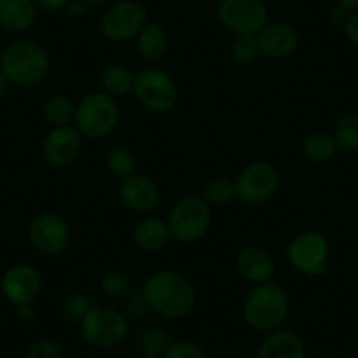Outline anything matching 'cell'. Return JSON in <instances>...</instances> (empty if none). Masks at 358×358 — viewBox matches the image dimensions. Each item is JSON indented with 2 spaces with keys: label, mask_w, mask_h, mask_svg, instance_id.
Wrapping results in <instances>:
<instances>
[{
  "label": "cell",
  "mask_w": 358,
  "mask_h": 358,
  "mask_svg": "<svg viewBox=\"0 0 358 358\" xmlns=\"http://www.w3.org/2000/svg\"><path fill=\"white\" fill-rule=\"evenodd\" d=\"M337 6L341 8L348 9L350 13H357L358 11V0H334Z\"/></svg>",
  "instance_id": "ab89813d"
},
{
  "label": "cell",
  "mask_w": 358,
  "mask_h": 358,
  "mask_svg": "<svg viewBox=\"0 0 358 358\" xmlns=\"http://www.w3.org/2000/svg\"><path fill=\"white\" fill-rule=\"evenodd\" d=\"M337 148L346 153H358V109L348 111L337 120L334 129Z\"/></svg>",
  "instance_id": "d4e9b609"
},
{
  "label": "cell",
  "mask_w": 358,
  "mask_h": 358,
  "mask_svg": "<svg viewBox=\"0 0 358 358\" xmlns=\"http://www.w3.org/2000/svg\"><path fill=\"white\" fill-rule=\"evenodd\" d=\"M134 83H136V74L132 72V69L123 64L109 65L101 76V85L104 92L115 99L132 94Z\"/></svg>",
  "instance_id": "603a6c76"
},
{
  "label": "cell",
  "mask_w": 358,
  "mask_h": 358,
  "mask_svg": "<svg viewBox=\"0 0 358 358\" xmlns=\"http://www.w3.org/2000/svg\"><path fill=\"white\" fill-rule=\"evenodd\" d=\"M16 313H18L20 320H23V322H30V320H34V316H36V308H34V304L18 306V308H16Z\"/></svg>",
  "instance_id": "f35d334b"
},
{
  "label": "cell",
  "mask_w": 358,
  "mask_h": 358,
  "mask_svg": "<svg viewBox=\"0 0 358 358\" xmlns=\"http://www.w3.org/2000/svg\"><path fill=\"white\" fill-rule=\"evenodd\" d=\"M337 150L339 148L334 139V134L329 132H313L302 143V155L311 164H327L336 157Z\"/></svg>",
  "instance_id": "cb8c5ba5"
},
{
  "label": "cell",
  "mask_w": 358,
  "mask_h": 358,
  "mask_svg": "<svg viewBox=\"0 0 358 358\" xmlns=\"http://www.w3.org/2000/svg\"><path fill=\"white\" fill-rule=\"evenodd\" d=\"M81 336L97 350H113L129 337L130 323L125 313L108 306H94L79 322Z\"/></svg>",
  "instance_id": "277c9868"
},
{
  "label": "cell",
  "mask_w": 358,
  "mask_h": 358,
  "mask_svg": "<svg viewBox=\"0 0 358 358\" xmlns=\"http://www.w3.org/2000/svg\"><path fill=\"white\" fill-rule=\"evenodd\" d=\"M29 239L39 253L58 255L71 243V230L62 216L43 213L30 222Z\"/></svg>",
  "instance_id": "4fadbf2b"
},
{
  "label": "cell",
  "mask_w": 358,
  "mask_h": 358,
  "mask_svg": "<svg viewBox=\"0 0 358 358\" xmlns=\"http://www.w3.org/2000/svg\"><path fill=\"white\" fill-rule=\"evenodd\" d=\"M211 220V208L204 201V197L187 195V197L179 199L172 206L171 213H169L167 225L169 230H171L172 239L179 241V243L192 244L208 236Z\"/></svg>",
  "instance_id": "5b68a950"
},
{
  "label": "cell",
  "mask_w": 358,
  "mask_h": 358,
  "mask_svg": "<svg viewBox=\"0 0 358 358\" xmlns=\"http://www.w3.org/2000/svg\"><path fill=\"white\" fill-rule=\"evenodd\" d=\"M280 172L268 162H251L236 178L237 199L250 206L271 201L280 190Z\"/></svg>",
  "instance_id": "30bf717a"
},
{
  "label": "cell",
  "mask_w": 358,
  "mask_h": 358,
  "mask_svg": "<svg viewBox=\"0 0 358 358\" xmlns=\"http://www.w3.org/2000/svg\"><path fill=\"white\" fill-rule=\"evenodd\" d=\"M69 2H71V0H34L37 11L43 13L64 11V9H67Z\"/></svg>",
  "instance_id": "d590c367"
},
{
  "label": "cell",
  "mask_w": 358,
  "mask_h": 358,
  "mask_svg": "<svg viewBox=\"0 0 358 358\" xmlns=\"http://www.w3.org/2000/svg\"><path fill=\"white\" fill-rule=\"evenodd\" d=\"M287 257L297 273L308 278H320L329 273L330 246L318 230L302 232L288 244Z\"/></svg>",
  "instance_id": "ba28073f"
},
{
  "label": "cell",
  "mask_w": 358,
  "mask_h": 358,
  "mask_svg": "<svg viewBox=\"0 0 358 358\" xmlns=\"http://www.w3.org/2000/svg\"><path fill=\"white\" fill-rule=\"evenodd\" d=\"M102 294L113 301H122L132 292V281L123 273H109L101 281Z\"/></svg>",
  "instance_id": "f1b7e54d"
},
{
  "label": "cell",
  "mask_w": 358,
  "mask_h": 358,
  "mask_svg": "<svg viewBox=\"0 0 358 358\" xmlns=\"http://www.w3.org/2000/svg\"><path fill=\"white\" fill-rule=\"evenodd\" d=\"M65 11H67V15L71 16V18L79 20L83 18V16H86V13H88V6H86L85 2H81V0H71Z\"/></svg>",
  "instance_id": "8d00e7d4"
},
{
  "label": "cell",
  "mask_w": 358,
  "mask_h": 358,
  "mask_svg": "<svg viewBox=\"0 0 358 358\" xmlns=\"http://www.w3.org/2000/svg\"><path fill=\"white\" fill-rule=\"evenodd\" d=\"M0 53H2V50H0Z\"/></svg>",
  "instance_id": "7bdbcfd3"
},
{
  "label": "cell",
  "mask_w": 358,
  "mask_h": 358,
  "mask_svg": "<svg viewBox=\"0 0 358 358\" xmlns=\"http://www.w3.org/2000/svg\"><path fill=\"white\" fill-rule=\"evenodd\" d=\"M218 18L236 36H257L268 23L265 0H220Z\"/></svg>",
  "instance_id": "8fae6325"
},
{
  "label": "cell",
  "mask_w": 358,
  "mask_h": 358,
  "mask_svg": "<svg viewBox=\"0 0 358 358\" xmlns=\"http://www.w3.org/2000/svg\"><path fill=\"white\" fill-rule=\"evenodd\" d=\"M148 23V13L137 0H118L109 6L101 18V30L111 43L137 39Z\"/></svg>",
  "instance_id": "9c48e42d"
},
{
  "label": "cell",
  "mask_w": 358,
  "mask_h": 358,
  "mask_svg": "<svg viewBox=\"0 0 358 358\" xmlns=\"http://www.w3.org/2000/svg\"><path fill=\"white\" fill-rule=\"evenodd\" d=\"M27 358H64L62 348L51 339H37L30 344Z\"/></svg>",
  "instance_id": "d6a6232c"
},
{
  "label": "cell",
  "mask_w": 358,
  "mask_h": 358,
  "mask_svg": "<svg viewBox=\"0 0 358 358\" xmlns=\"http://www.w3.org/2000/svg\"><path fill=\"white\" fill-rule=\"evenodd\" d=\"M143 295L151 311L169 320L188 316L197 302L194 283L185 274L172 268L151 274L144 283Z\"/></svg>",
  "instance_id": "6da1fadb"
},
{
  "label": "cell",
  "mask_w": 358,
  "mask_h": 358,
  "mask_svg": "<svg viewBox=\"0 0 358 358\" xmlns=\"http://www.w3.org/2000/svg\"><path fill=\"white\" fill-rule=\"evenodd\" d=\"M0 71L11 85L32 88L50 72V55L34 41H16L0 53Z\"/></svg>",
  "instance_id": "3957f363"
},
{
  "label": "cell",
  "mask_w": 358,
  "mask_h": 358,
  "mask_svg": "<svg viewBox=\"0 0 358 358\" xmlns=\"http://www.w3.org/2000/svg\"><path fill=\"white\" fill-rule=\"evenodd\" d=\"M169 48V37L164 27L157 22H148L137 36V50L146 62H158L164 58Z\"/></svg>",
  "instance_id": "44dd1931"
},
{
  "label": "cell",
  "mask_w": 358,
  "mask_h": 358,
  "mask_svg": "<svg viewBox=\"0 0 358 358\" xmlns=\"http://www.w3.org/2000/svg\"><path fill=\"white\" fill-rule=\"evenodd\" d=\"M11 83L8 81V78H6L4 74H2V71H0V99L4 97L6 94H8V88Z\"/></svg>",
  "instance_id": "60d3db41"
},
{
  "label": "cell",
  "mask_w": 358,
  "mask_h": 358,
  "mask_svg": "<svg viewBox=\"0 0 358 358\" xmlns=\"http://www.w3.org/2000/svg\"><path fill=\"white\" fill-rule=\"evenodd\" d=\"M236 262L241 276L253 285L273 281L274 273H276L274 258L271 257V253L265 248L257 246V244L244 246L237 255Z\"/></svg>",
  "instance_id": "e0dca14e"
},
{
  "label": "cell",
  "mask_w": 358,
  "mask_h": 358,
  "mask_svg": "<svg viewBox=\"0 0 358 358\" xmlns=\"http://www.w3.org/2000/svg\"><path fill=\"white\" fill-rule=\"evenodd\" d=\"M204 201L209 206H227L237 199L236 181L229 178H215L204 187Z\"/></svg>",
  "instance_id": "83f0119b"
},
{
  "label": "cell",
  "mask_w": 358,
  "mask_h": 358,
  "mask_svg": "<svg viewBox=\"0 0 358 358\" xmlns=\"http://www.w3.org/2000/svg\"><path fill=\"white\" fill-rule=\"evenodd\" d=\"M106 167L115 178L125 179L136 174L137 158L134 151L127 146H115L106 157Z\"/></svg>",
  "instance_id": "4316f807"
},
{
  "label": "cell",
  "mask_w": 358,
  "mask_h": 358,
  "mask_svg": "<svg viewBox=\"0 0 358 358\" xmlns=\"http://www.w3.org/2000/svg\"><path fill=\"white\" fill-rule=\"evenodd\" d=\"M351 13L348 11V9L341 8V6L336 4V8H332V11H330V22L334 23V25H341L343 27L344 23H346L348 16H350Z\"/></svg>",
  "instance_id": "74e56055"
},
{
  "label": "cell",
  "mask_w": 358,
  "mask_h": 358,
  "mask_svg": "<svg viewBox=\"0 0 358 358\" xmlns=\"http://www.w3.org/2000/svg\"><path fill=\"white\" fill-rule=\"evenodd\" d=\"M172 337L164 327H148L136 337V350L143 358H162L167 348L171 346Z\"/></svg>",
  "instance_id": "7402d4cb"
},
{
  "label": "cell",
  "mask_w": 358,
  "mask_h": 358,
  "mask_svg": "<svg viewBox=\"0 0 358 358\" xmlns=\"http://www.w3.org/2000/svg\"><path fill=\"white\" fill-rule=\"evenodd\" d=\"M260 55L271 60H283L290 57L299 46V32L292 23L268 22L257 34Z\"/></svg>",
  "instance_id": "9a60e30c"
},
{
  "label": "cell",
  "mask_w": 358,
  "mask_h": 358,
  "mask_svg": "<svg viewBox=\"0 0 358 358\" xmlns=\"http://www.w3.org/2000/svg\"><path fill=\"white\" fill-rule=\"evenodd\" d=\"M83 148V136L74 125L53 127L44 137L43 157L51 167H67L79 157Z\"/></svg>",
  "instance_id": "5bb4252c"
},
{
  "label": "cell",
  "mask_w": 358,
  "mask_h": 358,
  "mask_svg": "<svg viewBox=\"0 0 358 358\" xmlns=\"http://www.w3.org/2000/svg\"><path fill=\"white\" fill-rule=\"evenodd\" d=\"M0 290L6 301L13 306L34 304L43 292V276L29 264H16L9 267L0 281Z\"/></svg>",
  "instance_id": "7c38bea8"
},
{
  "label": "cell",
  "mask_w": 358,
  "mask_h": 358,
  "mask_svg": "<svg viewBox=\"0 0 358 358\" xmlns=\"http://www.w3.org/2000/svg\"><path fill=\"white\" fill-rule=\"evenodd\" d=\"M122 202L134 213H150L160 201L158 185L146 174H132L120 187Z\"/></svg>",
  "instance_id": "2e32d148"
},
{
  "label": "cell",
  "mask_w": 358,
  "mask_h": 358,
  "mask_svg": "<svg viewBox=\"0 0 358 358\" xmlns=\"http://www.w3.org/2000/svg\"><path fill=\"white\" fill-rule=\"evenodd\" d=\"M257 358H306V343L294 330H274L264 337Z\"/></svg>",
  "instance_id": "ac0fdd59"
},
{
  "label": "cell",
  "mask_w": 358,
  "mask_h": 358,
  "mask_svg": "<svg viewBox=\"0 0 358 358\" xmlns=\"http://www.w3.org/2000/svg\"><path fill=\"white\" fill-rule=\"evenodd\" d=\"M120 122V108L115 97L106 92L88 94L76 109L74 127L83 137L88 139H104Z\"/></svg>",
  "instance_id": "8992f818"
},
{
  "label": "cell",
  "mask_w": 358,
  "mask_h": 358,
  "mask_svg": "<svg viewBox=\"0 0 358 358\" xmlns=\"http://www.w3.org/2000/svg\"><path fill=\"white\" fill-rule=\"evenodd\" d=\"M343 30H344V36H346V39L350 41L353 46L358 48V11L351 13V15L348 16L346 23L343 25Z\"/></svg>",
  "instance_id": "e575fe53"
},
{
  "label": "cell",
  "mask_w": 358,
  "mask_h": 358,
  "mask_svg": "<svg viewBox=\"0 0 358 358\" xmlns=\"http://www.w3.org/2000/svg\"><path fill=\"white\" fill-rule=\"evenodd\" d=\"M132 94L146 111L162 115L174 108L179 90L178 83L169 72L158 67H148L136 74Z\"/></svg>",
  "instance_id": "52a82bcc"
},
{
  "label": "cell",
  "mask_w": 358,
  "mask_h": 358,
  "mask_svg": "<svg viewBox=\"0 0 358 358\" xmlns=\"http://www.w3.org/2000/svg\"><path fill=\"white\" fill-rule=\"evenodd\" d=\"M94 308L90 299L83 294H71L64 301L62 306V311H64L65 318H69L71 322H81L86 315H88L90 309Z\"/></svg>",
  "instance_id": "4dcf8cb0"
},
{
  "label": "cell",
  "mask_w": 358,
  "mask_h": 358,
  "mask_svg": "<svg viewBox=\"0 0 358 358\" xmlns=\"http://www.w3.org/2000/svg\"><path fill=\"white\" fill-rule=\"evenodd\" d=\"M37 13L34 0H0V27L8 32L23 34L32 29Z\"/></svg>",
  "instance_id": "d6986e66"
},
{
  "label": "cell",
  "mask_w": 358,
  "mask_h": 358,
  "mask_svg": "<svg viewBox=\"0 0 358 358\" xmlns=\"http://www.w3.org/2000/svg\"><path fill=\"white\" fill-rule=\"evenodd\" d=\"M169 225L162 218H144L134 230V243L146 253H158L171 243Z\"/></svg>",
  "instance_id": "ffe728a7"
},
{
  "label": "cell",
  "mask_w": 358,
  "mask_h": 358,
  "mask_svg": "<svg viewBox=\"0 0 358 358\" xmlns=\"http://www.w3.org/2000/svg\"><path fill=\"white\" fill-rule=\"evenodd\" d=\"M234 60L239 64H251L260 57V48H258L257 36H236L230 46Z\"/></svg>",
  "instance_id": "f546056e"
},
{
  "label": "cell",
  "mask_w": 358,
  "mask_h": 358,
  "mask_svg": "<svg viewBox=\"0 0 358 358\" xmlns=\"http://www.w3.org/2000/svg\"><path fill=\"white\" fill-rule=\"evenodd\" d=\"M76 109L78 104L65 95H53L44 102V118L53 127H67L74 125Z\"/></svg>",
  "instance_id": "484cf974"
},
{
  "label": "cell",
  "mask_w": 358,
  "mask_h": 358,
  "mask_svg": "<svg viewBox=\"0 0 358 358\" xmlns=\"http://www.w3.org/2000/svg\"><path fill=\"white\" fill-rule=\"evenodd\" d=\"M162 358H208V353L194 341H172Z\"/></svg>",
  "instance_id": "1f68e13d"
},
{
  "label": "cell",
  "mask_w": 358,
  "mask_h": 358,
  "mask_svg": "<svg viewBox=\"0 0 358 358\" xmlns=\"http://www.w3.org/2000/svg\"><path fill=\"white\" fill-rule=\"evenodd\" d=\"M290 315V299L287 290L280 285L268 283L255 285L246 295L243 304V318L250 329L262 334L280 330Z\"/></svg>",
  "instance_id": "7a4b0ae2"
},
{
  "label": "cell",
  "mask_w": 358,
  "mask_h": 358,
  "mask_svg": "<svg viewBox=\"0 0 358 358\" xmlns=\"http://www.w3.org/2000/svg\"><path fill=\"white\" fill-rule=\"evenodd\" d=\"M81 2H85L86 6H102V4H108L109 0H81Z\"/></svg>",
  "instance_id": "b9f144b4"
},
{
  "label": "cell",
  "mask_w": 358,
  "mask_h": 358,
  "mask_svg": "<svg viewBox=\"0 0 358 358\" xmlns=\"http://www.w3.org/2000/svg\"><path fill=\"white\" fill-rule=\"evenodd\" d=\"M151 311L150 304L148 301L144 299L143 292L139 295H132V297L127 301V308H125V315L127 318H132V320H143L146 318L148 313Z\"/></svg>",
  "instance_id": "836d02e7"
}]
</instances>
